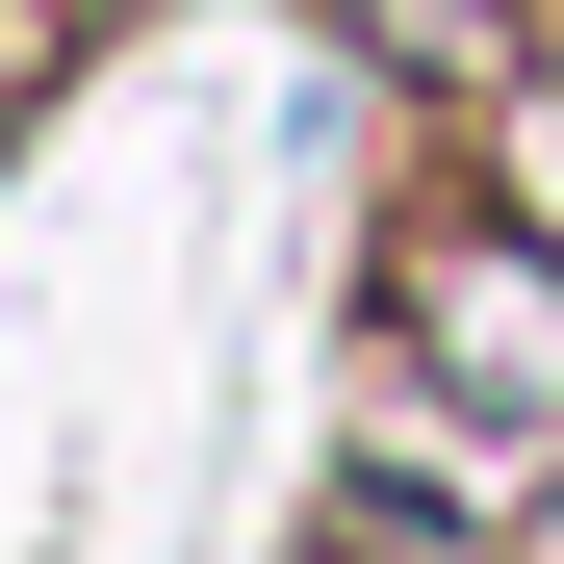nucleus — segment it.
<instances>
[{"label": "nucleus", "mask_w": 564, "mask_h": 564, "mask_svg": "<svg viewBox=\"0 0 564 564\" xmlns=\"http://www.w3.org/2000/svg\"><path fill=\"white\" fill-rule=\"evenodd\" d=\"M411 334L462 359V411H513V436L564 411V282H539V257H488V231H436V257H411Z\"/></svg>", "instance_id": "obj_1"}]
</instances>
